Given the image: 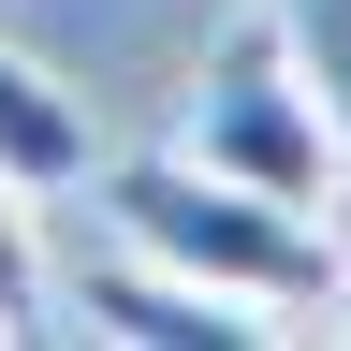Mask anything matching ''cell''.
Returning <instances> with one entry per match:
<instances>
[{
  "label": "cell",
  "mask_w": 351,
  "mask_h": 351,
  "mask_svg": "<svg viewBox=\"0 0 351 351\" xmlns=\"http://www.w3.org/2000/svg\"><path fill=\"white\" fill-rule=\"evenodd\" d=\"M103 176V161H88ZM103 219H117V249H147V263H176V278H205V293H234V307H263L278 337H307V307H337V234L307 205H263V191H234V176H205V161H117L103 176Z\"/></svg>",
  "instance_id": "obj_1"
},
{
  "label": "cell",
  "mask_w": 351,
  "mask_h": 351,
  "mask_svg": "<svg viewBox=\"0 0 351 351\" xmlns=\"http://www.w3.org/2000/svg\"><path fill=\"white\" fill-rule=\"evenodd\" d=\"M59 293H73V322H103V337H132V351H263V337H278L263 307L205 293V278H176V263H147V249L73 263Z\"/></svg>",
  "instance_id": "obj_3"
},
{
  "label": "cell",
  "mask_w": 351,
  "mask_h": 351,
  "mask_svg": "<svg viewBox=\"0 0 351 351\" xmlns=\"http://www.w3.org/2000/svg\"><path fill=\"white\" fill-rule=\"evenodd\" d=\"M88 161H103V132H88V103L59 73L29 59V44H0V176L44 205V191H88Z\"/></svg>",
  "instance_id": "obj_4"
},
{
  "label": "cell",
  "mask_w": 351,
  "mask_h": 351,
  "mask_svg": "<svg viewBox=\"0 0 351 351\" xmlns=\"http://www.w3.org/2000/svg\"><path fill=\"white\" fill-rule=\"evenodd\" d=\"M337 191H351V176H337ZM337 293H351V234H337Z\"/></svg>",
  "instance_id": "obj_7"
},
{
  "label": "cell",
  "mask_w": 351,
  "mask_h": 351,
  "mask_svg": "<svg viewBox=\"0 0 351 351\" xmlns=\"http://www.w3.org/2000/svg\"><path fill=\"white\" fill-rule=\"evenodd\" d=\"M176 161L234 176V191H263V205H307V219L337 205L351 147L322 132V103H307V73H293L278 15H249V29L219 44L205 73H191V103H176Z\"/></svg>",
  "instance_id": "obj_2"
},
{
  "label": "cell",
  "mask_w": 351,
  "mask_h": 351,
  "mask_svg": "<svg viewBox=\"0 0 351 351\" xmlns=\"http://www.w3.org/2000/svg\"><path fill=\"white\" fill-rule=\"evenodd\" d=\"M0 322H44V249H29V191H15V176H0Z\"/></svg>",
  "instance_id": "obj_6"
},
{
  "label": "cell",
  "mask_w": 351,
  "mask_h": 351,
  "mask_svg": "<svg viewBox=\"0 0 351 351\" xmlns=\"http://www.w3.org/2000/svg\"><path fill=\"white\" fill-rule=\"evenodd\" d=\"M0 337H15V322H0Z\"/></svg>",
  "instance_id": "obj_8"
},
{
  "label": "cell",
  "mask_w": 351,
  "mask_h": 351,
  "mask_svg": "<svg viewBox=\"0 0 351 351\" xmlns=\"http://www.w3.org/2000/svg\"><path fill=\"white\" fill-rule=\"evenodd\" d=\"M293 44V73H307V103H322V132L351 147V0H263Z\"/></svg>",
  "instance_id": "obj_5"
}]
</instances>
